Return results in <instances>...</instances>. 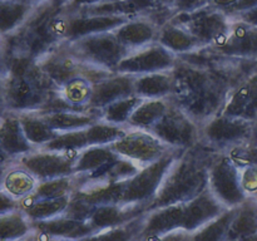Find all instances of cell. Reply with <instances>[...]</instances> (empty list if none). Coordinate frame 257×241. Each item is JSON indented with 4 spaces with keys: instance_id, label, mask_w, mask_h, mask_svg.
<instances>
[{
    "instance_id": "cell-1",
    "label": "cell",
    "mask_w": 257,
    "mask_h": 241,
    "mask_svg": "<svg viewBox=\"0 0 257 241\" xmlns=\"http://www.w3.org/2000/svg\"><path fill=\"white\" fill-rule=\"evenodd\" d=\"M220 152L203 141L193 147L181 151L146 211L185 203L200 195L208 187L210 167Z\"/></svg>"
},
{
    "instance_id": "cell-2",
    "label": "cell",
    "mask_w": 257,
    "mask_h": 241,
    "mask_svg": "<svg viewBox=\"0 0 257 241\" xmlns=\"http://www.w3.org/2000/svg\"><path fill=\"white\" fill-rule=\"evenodd\" d=\"M127 19L128 17L122 15L87 14L65 7L64 12L52 19L49 32L57 40L70 42L97 33L114 32Z\"/></svg>"
},
{
    "instance_id": "cell-3",
    "label": "cell",
    "mask_w": 257,
    "mask_h": 241,
    "mask_svg": "<svg viewBox=\"0 0 257 241\" xmlns=\"http://www.w3.org/2000/svg\"><path fill=\"white\" fill-rule=\"evenodd\" d=\"M181 151L177 148H171L160 160L141 167L135 175L125 181L124 192H123L120 203L125 205H142L147 210L148 205L157 195L165 176L172 166L173 161L177 158Z\"/></svg>"
},
{
    "instance_id": "cell-4",
    "label": "cell",
    "mask_w": 257,
    "mask_h": 241,
    "mask_svg": "<svg viewBox=\"0 0 257 241\" xmlns=\"http://www.w3.org/2000/svg\"><path fill=\"white\" fill-rule=\"evenodd\" d=\"M73 54L87 64L115 72L128 50L119 43L114 32L97 33L74 40H65Z\"/></svg>"
},
{
    "instance_id": "cell-5",
    "label": "cell",
    "mask_w": 257,
    "mask_h": 241,
    "mask_svg": "<svg viewBox=\"0 0 257 241\" xmlns=\"http://www.w3.org/2000/svg\"><path fill=\"white\" fill-rule=\"evenodd\" d=\"M151 131L177 150H187L202 141L201 123L172 99L167 112Z\"/></svg>"
},
{
    "instance_id": "cell-6",
    "label": "cell",
    "mask_w": 257,
    "mask_h": 241,
    "mask_svg": "<svg viewBox=\"0 0 257 241\" xmlns=\"http://www.w3.org/2000/svg\"><path fill=\"white\" fill-rule=\"evenodd\" d=\"M252 120L216 113L201 123L202 141L218 151H228L238 145L250 143Z\"/></svg>"
},
{
    "instance_id": "cell-7",
    "label": "cell",
    "mask_w": 257,
    "mask_h": 241,
    "mask_svg": "<svg viewBox=\"0 0 257 241\" xmlns=\"http://www.w3.org/2000/svg\"><path fill=\"white\" fill-rule=\"evenodd\" d=\"M110 148L120 157L132 161L138 167H143L160 160L172 147L152 131L128 127L125 135L112 143Z\"/></svg>"
},
{
    "instance_id": "cell-8",
    "label": "cell",
    "mask_w": 257,
    "mask_h": 241,
    "mask_svg": "<svg viewBox=\"0 0 257 241\" xmlns=\"http://www.w3.org/2000/svg\"><path fill=\"white\" fill-rule=\"evenodd\" d=\"M208 187L228 208L237 207L248 197L241 187L240 168L225 151H221L211 165Z\"/></svg>"
},
{
    "instance_id": "cell-9",
    "label": "cell",
    "mask_w": 257,
    "mask_h": 241,
    "mask_svg": "<svg viewBox=\"0 0 257 241\" xmlns=\"http://www.w3.org/2000/svg\"><path fill=\"white\" fill-rule=\"evenodd\" d=\"M172 20L190 30L205 47L222 39L231 24V18L225 12L211 5L191 13H178L173 15Z\"/></svg>"
},
{
    "instance_id": "cell-10",
    "label": "cell",
    "mask_w": 257,
    "mask_h": 241,
    "mask_svg": "<svg viewBox=\"0 0 257 241\" xmlns=\"http://www.w3.org/2000/svg\"><path fill=\"white\" fill-rule=\"evenodd\" d=\"M213 54L238 60H257V27L231 18V24L222 39L206 47Z\"/></svg>"
},
{
    "instance_id": "cell-11",
    "label": "cell",
    "mask_w": 257,
    "mask_h": 241,
    "mask_svg": "<svg viewBox=\"0 0 257 241\" xmlns=\"http://www.w3.org/2000/svg\"><path fill=\"white\" fill-rule=\"evenodd\" d=\"M178 55L156 42L141 49L130 52L118 64L115 72L141 75L156 72H170L177 65Z\"/></svg>"
},
{
    "instance_id": "cell-12",
    "label": "cell",
    "mask_w": 257,
    "mask_h": 241,
    "mask_svg": "<svg viewBox=\"0 0 257 241\" xmlns=\"http://www.w3.org/2000/svg\"><path fill=\"white\" fill-rule=\"evenodd\" d=\"M79 152H62L45 148H37L17 158L39 181L64 177L75 173V163Z\"/></svg>"
},
{
    "instance_id": "cell-13",
    "label": "cell",
    "mask_w": 257,
    "mask_h": 241,
    "mask_svg": "<svg viewBox=\"0 0 257 241\" xmlns=\"http://www.w3.org/2000/svg\"><path fill=\"white\" fill-rule=\"evenodd\" d=\"M34 62L57 87L74 75L83 74L84 69V62L73 54L65 40H59L57 45L38 57Z\"/></svg>"
},
{
    "instance_id": "cell-14",
    "label": "cell",
    "mask_w": 257,
    "mask_h": 241,
    "mask_svg": "<svg viewBox=\"0 0 257 241\" xmlns=\"http://www.w3.org/2000/svg\"><path fill=\"white\" fill-rule=\"evenodd\" d=\"M227 208L207 187L200 195L183 203L182 228L192 235Z\"/></svg>"
},
{
    "instance_id": "cell-15",
    "label": "cell",
    "mask_w": 257,
    "mask_h": 241,
    "mask_svg": "<svg viewBox=\"0 0 257 241\" xmlns=\"http://www.w3.org/2000/svg\"><path fill=\"white\" fill-rule=\"evenodd\" d=\"M220 113L248 120L257 118V70L228 90Z\"/></svg>"
},
{
    "instance_id": "cell-16",
    "label": "cell",
    "mask_w": 257,
    "mask_h": 241,
    "mask_svg": "<svg viewBox=\"0 0 257 241\" xmlns=\"http://www.w3.org/2000/svg\"><path fill=\"white\" fill-rule=\"evenodd\" d=\"M160 29L161 25L148 15H137L128 18L114 34L128 52H133L157 42Z\"/></svg>"
},
{
    "instance_id": "cell-17",
    "label": "cell",
    "mask_w": 257,
    "mask_h": 241,
    "mask_svg": "<svg viewBox=\"0 0 257 241\" xmlns=\"http://www.w3.org/2000/svg\"><path fill=\"white\" fill-rule=\"evenodd\" d=\"M183 203L146 211L140 240H163L166 235L182 228Z\"/></svg>"
},
{
    "instance_id": "cell-18",
    "label": "cell",
    "mask_w": 257,
    "mask_h": 241,
    "mask_svg": "<svg viewBox=\"0 0 257 241\" xmlns=\"http://www.w3.org/2000/svg\"><path fill=\"white\" fill-rule=\"evenodd\" d=\"M0 147L3 158L17 160L37 150L25 136L17 110L4 109L0 126Z\"/></svg>"
},
{
    "instance_id": "cell-19",
    "label": "cell",
    "mask_w": 257,
    "mask_h": 241,
    "mask_svg": "<svg viewBox=\"0 0 257 241\" xmlns=\"http://www.w3.org/2000/svg\"><path fill=\"white\" fill-rule=\"evenodd\" d=\"M135 80L136 75L114 72L104 79L94 83L92 99L88 108L100 110L115 100L136 94Z\"/></svg>"
},
{
    "instance_id": "cell-20",
    "label": "cell",
    "mask_w": 257,
    "mask_h": 241,
    "mask_svg": "<svg viewBox=\"0 0 257 241\" xmlns=\"http://www.w3.org/2000/svg\"><path fill=\"white\" fill-rule=\"evenodd\" d=\"M35 235L48 238H90L95 230L89 221H80L65 215L43 221H33Z\"/></svg>"
},
{
    "instance_id": "cell-21",
    "label": "cell",
    "mask_w": 257,
    "mask_h": 241,
    "mask_svg": "<svg viewBox=\"0 0 257 241\" xmlns=\"http://www.w3.org/2000/svg\"><path fill=\"white\" fill-rule=\"evenodd\" d=\"M145 212L146 207L142 205L108 203V205L95 206L94 212L89 218V222L92 223L95 232H98V231L105 230V228L130 222Z\"/></svg>"
},
{
    "instance_id": "cell-22",
    "label": "cell",
    "mask_w": 257,
    "mask_h": 241,
    "mask_svg": "<svg viewBox=\"0 0 257 241\" xmlns=\"http://www.w3.org/2000/svg\"><path fill=\"white\" fill-rule=\"evenodd\" d=\"M39 182L40 181L17 160H10L8 165H3L2 191L17 200L32 195Z\"/></svg>"
},
{
    "instance_id": "cell-23",
    "label": "cell",
    "mask_w": 257,
    "mask_h": 241,
    "mask_svg": "<svg viewBox=\"0 0 257 241\" xmlns=\"http://www.w3.org/2000/svg\"><path fill=\"white\" fill-rule=\"evenodd\" d=\"M157 42L165 45L167 49L172 50L178 57L197 53L206 48L205 44L197 39L190 30L186 29L183 25L173 22L172 19L161 25Z\"/></svg>"
},
{
    "instance_id": "cell-24",
    "label": "cell",
    "mask_w": 257,
    "mask_h": 241,
    "mask_svg": "<svg viewBox=\"0 0 257 241\" xmlns=\"http://www.w3.org/2000/svg\"><path fill=\"white\" fill-rule=\"evenodd\" d=\"M40 112L43 113L50 127L57 132L85 130L102 118L100 110L78 109V108H65V109L48 110V112L40 110Z\"/></svg>"
},
{
    "instance_id": "cell-25",
    "label": "cell",
    "mask_w": 257,
    "mask_h": 241,
    "mask_svg": "<svg viewBox=\"0 0 257 241\" xmlns=\"http://www.w3.org/2000/svg\"><path fill=\"white\" fill-rule=\"evenodd\" d=\"M176 87H177V80L173 70L136 75V94L143 99L172 98L176 92Z\"/></svg>"
},
{
    "instance_id": "cell-26",
    "label": "cell",
    "mask_w": 257,
    "mask_h": 241,
    "mask_svg": "<svg viewBox=\"0 0 257 241\" xmlns=\"http://www.w3.org/2000/svg\"><path fill=\"white\" fill-rule=\"evenodd\" d=\"M257 240V198L247 197L236 207L226 241Z\"/></svg>"
},
{
    "instance_id": "cell-27",
    "label": "cell",
    "mask_w": 257,
    "mask_h": 241,
    "mask_svg": "<svg viewBox=\"0 0 257 241\" xmlns=\"http://www.w3.org/2000/svg\"><path fill=\"white\" fill-rule=\"evenodd\" d=\"M94 89V83L83 74L74 75L67 82L58 85L55 93L69 107L78 109H89L90 99Z\"/></svg>"
},
{
    "instance_id": "cell-28",
    "label": "cell",
    "mask_w": 257,
    "mask_h": 241,
    "mask_svg": "<svg viewBox=\"0 0 257 241\" xmlns=\"http://www.w3.org/2000/svg\"><path fill=\"white\" fill-rule=\"evenodd\" d=\"M18 114L25 136L37 148L47 145L59 133L50 127L40 110H20Z\"/></svg>"
},
{
    "instance_id": "cell-29",
    "label": "cell",
    "mask_w": 257,
    "mask_h": 241,
    "mask_svg": "<svg viewBox=\"0 0 257 241\" xmlns=\"http://www.w3.org/2000/svg\"><path fill=\"white\" fill-rule=\"evenodd\" d=\"M171 104V98L142 99L128 120L127 127L152 130L153 126L165 115Z\"/></svg>"
},
{
    "instance_id": "cell-30",
    "label": "cell",
    "mask_w": 257,
    "mask_h": 241,
    "mask_svg": "<svg viewBox=\"0 0 257 241\" xmlns=\"http://www.w3.org/2000/svg\"><path fill=\"white\" fill-rule=\"evenodd\" d=\"M72 196H64L58 198H39L29 200L28 197L19 200L20 208L25 211L32 221H43L57 217L64 213Z\"/></svg>"
},
{
    "instance_id": "cell-31",
    "label": "cell",
    "mask_w": 257,
    "mask_h": 241,
    "mask_svg": "<svg viewBox=\"0 0 257 241\" xmlns=\"http://www.w3.org/2000/svg\"><path fill=\"white\" fill-rule=\"evenodd\" d=\"M120 156L110 148V146H88L79 152L75 163V173L89 175L100 170L108 163L118 160Z\"/></svg>"
},
{
    "instance_id": "cell-32",
    "label": "cell",
    "mask_w": 257,
    "mask_h": 241,
    "mask_svg": "<svg viewBox=\"0 0 257 241\" xmlns=\"http://www.w3.org/2000/svg\"><path fill=\"white\" fill-rule=\"evenodd\" d=\"M35 235L33 221L23 208H17L0 215V238L2 241L20 240Z\"/></svg>"
},
{
    "instance_id": "cell-33",
    "label": "cell",
    "mask_w": 257,
    "mask_h": 241,
    "mask_svg": "<svg viewBox=\"0 0 257 241\" xmlns=\"http://www.w3.org/2000/svg\"><path fill=\"white\" fill-rule=\"evenodd\" d=\"M35 5L28 2H13V0H2V35L5 37L7 34L19 30L30 17L33 15Z\"/></svg>"
},
{
    "instance_id": "cell-34",
    "label": "cell",
    "mask_w": 257,
    "mask_h": 241,
    "mask_svg": "<svg viewBox=\"0 0 257 241\" xmlns=\"http://www.w3.org/2000/svg\"><path fill=\"white\" fill-rule=\"evenodd\" d=\"M78 187L77 173L64 177L52 178V180L40 181L37 190L32 195L27 196L29 200L39 198H58L64 196H72Z\"/></svg>"
},
{
    "instance_id": "cell-35",
    "label": "cell",
    "mask_w": 257,
    "mask_h": 241,
    "mask_svg": "<svg viewBox=\"0 0 257 241\" xmlns=\"http://www.w3.org/2000/svg\"><path fill=\"white\" fill-rule=\"evenodd\" d=\"M127 131V126L114 125V123H110L100 118L92 126L85 128V135H87L89 146H110L120 137H123Z\"/></svg>"
},
{
    "instance_id": "cell-36",
    "label": "cell",
    "mask_w": 257,
    "mask_h": 241,
    "mask_svg": "<svg viewBox=\"0 0 257 241\" xmlns=\"http://www.w3.org/2000/svg\"><path fill=\"white\" fill-rule=\"evenodd\" d=\"M236 207L227 208L225 212L221 213L212 221L206 223L205 226L191 235V240H205V241H222L227 237L228 230L235 217Z\"/></svg>"
},
{
    "instance_id": "cell-37",
    "label": "cell",
    "mask_w": 257,
    "mask_h": 241,
    "mask_svg": "<svg viewBox=\"0 0 257 241\" xmlns=\"http://www.w3.org/2000/svg\"><path fill=\"white\" fill-rule=\"evenodd\" d=\"M143 98L138 97L137 94H133L131 97L122 98L119 100L110 103L107 107L100 109V115L103 119L108 120L110 123L119 126H127L131 115L135 112L136 108L138 107Z\"/></svg>"
},
{
    "instance_id": "cell-38",
    "label": "cell",
    "mask_w": 257,
    "mask_h": 241,
    "mask_svg": "<svg viewBox=\"0 0 257 241\" xmlns=\"http://www.w3.org/2000/svg\"><path fill=\"white\" fill-rule=\"evenodd\" d=\"M88 146L89 143H88L85 130H78L59 132L52 141H49L47 145L40 148L62 151V152H80Z\"/></svg>"
},
{
    "instance_id": "cell-39",
    "label": "cell",
    "mask_w": 257,
    "mask_h": 241,
    "mask_svg": "<svg viewBox=\"0 0 257 241\" xmlns=\"http://www.w3.org/2000/svg\"><path fill=\"white\" fill-rule=\"evenodd\" d=\"M146 213V212H145ZM145 213L138 216L135 220L125 222L123 225L114 226V227L105 228L93 233L90 238H113V240H140L141 232L143 228V220Z\"/></svg>"
},
{
    "instance_id": "cell-40",
    "label": "cell",
    "mask_w": 257,
    "mask_h": 241,
    "mask_svg": "<svg viewBox=\"0 0 257 241\" xmlns=\"http://www.w3.org/2000/svg\"><path fill=\"white\" fill-rule=\"evenodd\" d=\"M225 152L228 153V156L232 158V161L238 167L246 165L257 166V146L245 143V145L235 146Z\"/></svg>"
},
{
    "instance_id": "cell-41",
    "label": "cell",
    "mask_w": 257,
    "mask_h": 241,
    "mask_svg": "<svg viewBox=\"0 0 257 241\" xmlns=\"http://www.w3.org/2000/svg\"><path fill=\"white\" fill-rule=\"evenodd\" d=\"M94 208L95 206L90 205V203L85 202V201L80 200V198L72 196L69 201V205H68L67 210L64 211L63 215L68 216V217L75 218V220L89 221L90 216L94 212Z\"/></svg>"
},
{
    "instance_id": "cell-42",
    "label": "cell",
    "mask_w": 257,
    "mask_h": 241,
    "mask_svg": "<svg viewBox=\"0 0 257 241\" xmlns=\"http://www.w3.org/2000/svg\"><path fill=\"white\" fill-rule=\"evenodd\" d=\"M238 168L241 187L248 197H255L257 195V166L246 165Z\"/></svg>"
},
{
    "instance_id": "cell-43",
    "label": "cell",
    "mask_w": 257,
    "mask_h": 241,
    "mask_svg": "<svg viewBox=\"0 0 257 241\" xmlns=\"http://www.w3.org/2000/svg\"><path fill=\"white\" fill-rule=\"evenodd\" d=\"M210 2L211 0H176L172 8L175 10V14L191 13L207 7V5H210Z\"/></svg>"
},
{
    "instance_id": "cell-44",
    "label": "cell",
    "mask_w": 257,
    "mask_h": 241,
    "mask_svg": "<svg viewBox=\"0 0 257 241\" xmlns=\"http://www.w3.org/2000/svg\"><path fill=\"white\" fill-rule=\"evenodd\" d=\"M257 7V0H238L226 14L230 18L237 17V15L242 14V13L248 12V10L253 9Z\"/></svg>"
},
{
    "instance_id": "cell-45",
    "label": "cell",
    "mask_w": 257,
    "mask_h": 241,
    "mask_svg": "<svg viewBox=\"0 0 257 241\" xmlns=\"http://www.w3.org/2000/svg\"><path fill=\"white\" fill-rule=\"evenodd\" d=\"M2 201H0V215L3 213L10 212L13 210H17V208H20L19 200L12 197L10 195H8L7 192L2 191Z\"/></svg>"
},
{
    "instance_id": "cell-46",
    "label": "cell",
    "mask_w": 257,
    "mask_h": 241,
    "mask_svg": "<svg viewBox=\"0 0 257 241\" xmlns=\"http://www.w3.org/2000/svg\"><path fill=\"white\" fill-rule=\"evenodd\" d=\"M118 2V0H65L67 8H82L88 7V5L103 4V3H112Z\"/></svg>"
},
{
    "instance_id": "cell-47",
    "label": "cell",
    "mask_w": 257,
    "mask_h": 241,
    "mask_svg": "<svg viewBox=\"0 0 257 241\" xmlns=\"http://www.w3.org/2000/svg\"><path fill=\"white\" fill-rule=\"evenodd\" d=\"M237 2L238 0H211L210 5L211 7L216 8V9L227 13Z\"/></svg>"
},
{
    "instance_id": "cell-48",
    "label": "cell",
    "mask_w": 257,
    "mask_h": 241,
    "mask_svg": "<svg viewBox=\"0 0 257 241\" xmlns=\"http://www.w3.org/2000/svg\"><path fill=\"white\" fill-rule=\"evenodd\" d=\"M235 19H241L243 22H247L250 24L256 25L257 27V7L253 8V9L248 10V12L242 13V14L237 15V17H233Z\"/></svg>"
},
{
    "instance_id": "cell-49",
    "label": "cell",
    "mask_w": 257,
    "mask_h": 241,
    "mask_svg": "<svg viewBox=\"0 0 257 241\" xmlns=\"http://www.w3.org/2000/svg\"><path fill=\"white\" fill-rule=\"evenodd\" d=\"M250 145H252V146H257V118H256L255 120H253V126H252V135H251Z\"/></svg>"
},
{
    "instance_id": "cell-50",
    "label": "cell",
    "mask_w": 257,
    "mask_h": 241,
    "mask_svg": "<svg viewBox=\"0 0 257 241\" xmlns=\"http://www.w3.org/2000/svg\"><path fill=\"white\" fill-rule=\"evenodd\" d=\"M157 2L158 5H161V7H166V8H172L173 4L176 3V0H156ZM173 9V8H172Z\"/></svg>"
},
{
    "instance_id": "cell-51",
    "label": "cell",
    "mask_w": 257,
    "mask_h": 241,
    "mask_svg": "<svg viewBox=\"0 0 257 241\" xmlns=\"http://www.w3.org/2000/svg\"><path fill=\"white\" fill-rule=\"evenodd\" d=\"M30 3H32L33 5H35V7H40V5H43L44 3H48L49 0H29Z\"/></svg>"
},
{
    "instance_id": "cell-52",
    "label": "cell",
    "mask_w": 257,
    "mask_h": 241,
    "mask_svg": "<svg viewBox=\"0 0 257 241\" xmlns=\"http://www.w3.org/2000/svg\"><path fill=\"white\" fill-rule=\"evenodd\" d=\"M13 2H28V3H30L29 0H13Z\"/></svg>"
},
{
    "instance_id": "cell-53",
    "label": "cell",
    "mask_w": 257,
    "mask_h": 241,
    "mask_svg": "<svg viewBox=\"0 0 257 241\" xmlns=\"http://www.w3.org/2000/svg\"><path fill=\"white\" fill-rule=\"evenodd\" d=\"M255 197H256V198H257V195H256V196H255Z\"/></svg>"
}]
</instances>
